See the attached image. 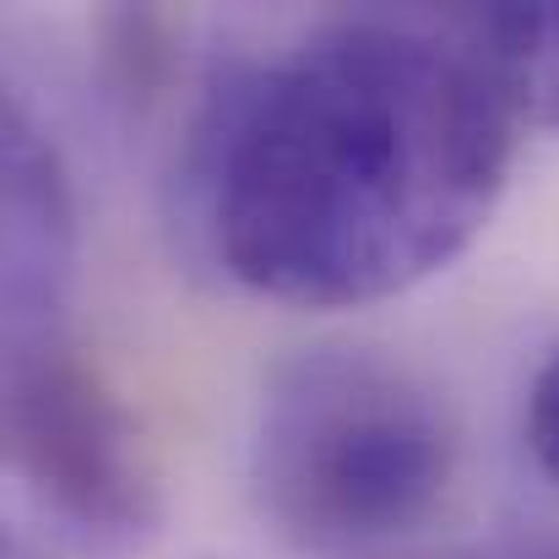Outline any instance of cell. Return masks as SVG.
Here are the masks:
<instances>
[{
  "instance_id": "cell-4",
  "label": "cell",
  "mask_w": 559,
  "mask_h": 559,
  "mask_svg": "<svg viewBox=\"0 0 559 559\" xmlns=\"http://www.w3.org/2000/svg\"><path fill=\"white\" fill-rule=\"evenodd\" d=\"M0 299H5V337L66 326L71 321V283H76V206L60 169L55 142L38 120L11 98L0 120Z\"/></svg>"
},
{
  "instance_id": "cell-7",
  "label": "cell",
  "mask_w": 559,
  "mask_h": 559,
  "mask_svg": "<svg viewBox=\"0 0 559 559\" xmlns=\"http://www.w3.org/2000/svg\"><path fill=\"white\" fill-rule=\"evenodd\" d=\"M462 559H559V533H522V538H495L484 549H467Z\"/></svg>"
},
{
  "instance_id": "cell-8",
  "label": "cell",
  "mask_w": 559,
  "mask_h": 559,
  "mask_svg": "<svg viewBox=\"0 0 559 559\" xmlns=\"http://www.w3.org/2000/svg\"><path fill=\"white\" fill-rule=\"evenodd\" d=\"M0 559H44V555H38L33 544H22V538H11V544H5V555H0Z\"/></svg>"
},
{
  "instance_id": "cell-2",
  "label": "cell",
  "mask_w": 559,
  "mask_h": 559,
  "mask_svg": "<svg viewBox=\"0 0 559 559\" xmlns=\"http://www.w3.org/2000/svg\"><path fill=\"white\" fill-rule=\"evenodd\" d=\"M456 429L435 391L365 348H310L272 374L255 424V495L321 559L380 555L445 500Z\"/></svg>"
},
{
  "instance_id": "cell-5",
  "label": "cell",
  "mask_w": 559,
  "mask_h": 559,
  "mask_svg": "<svg viewBox=\"0 0 559 559\" xmlns=\"http://www.w3.org/2000/svg\"><path fill=\"white\" fill-rule=\"evenodd\" d=\"M522 120L559 136V5H473Z\"/></svg>"
},
{
  "instance_id": "cell-6",
  "label": "cell",
  "mask_w": 559,
  "mask_h": 559,
  "mask_svg": "<svg viewBox=\"0 0 559 559\" xmlns=\"http://www.w3.org/2000/svg\"><path fill=\"white\" fill-rule=\"evenodd\" d=\"M527 445H533L538 467L559 478V348L527 391Z\"/></svg>"
},
{
  "instance_id": "cell-1",
  "label": "cell",
  "mask_w": 559,
  "mask_h": 559,
  "mask_svg": "<svg viewBox=\"0 0 559 559\" xmlns=\"http://www.w3.org/2000/svg\"><path fill=\"white\" fill-rule=\"evenodd\" d=\"M516 120L473 5L354 11L206 98L190 180L228 277L343 310L424 283L484 234Z\"/></svg>"
},
{
  "instance_id": "cell-3",
  "label": "cell",
  "mask_w": 559,
  "mask_h": 559,
  "mask_svg": "<svg viewBox=\"0 0 559 559\" xmlns=\"http://www.w3.org/2000/svg\"><path fill=\"white\" fill-rule=\"evenodd\" d=\"M5 451L87 538H142L158 516L142 429L82 359L71 321L5 337Z\"/></svg>"
}]
</instances>
